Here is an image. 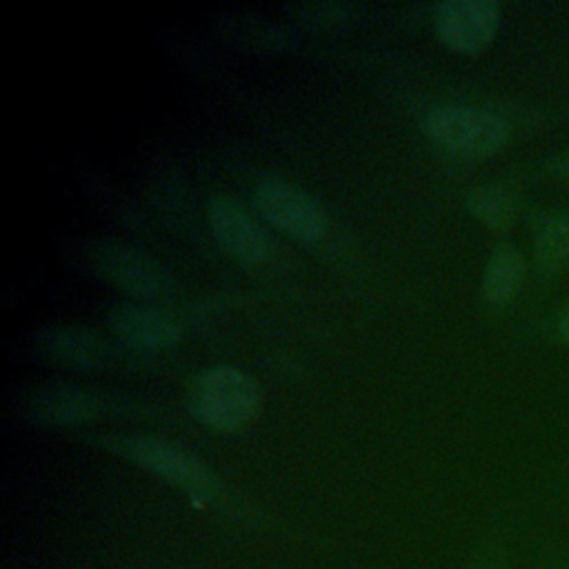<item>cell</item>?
Masks as SVG:
<instances>
[{
    "label": "cell",
    "instance_id": "cell-1",
    "mask_svg": "<svg viewBox=\"0 0 569 569\" xmlns=\"http://www.w3.org/2000/svg\"><path fill=\"white\" fill-rule=\"evenodd\" d=\"M260 405L256 380L236 367L200 371L189 387L191 413L216 431H233L244 425Z\"/></svg>",
    "mask_w": 569,
    "mask_h": 569
},
{
    "label": "cell",
    "instance_id": "cell-2",
    "mask_svg": "<svg viewBox=\"0 0 569 569\" xmlns=\"http://www.w3.org/2000/svg\"><path fill=\"white\" fill-rule=\"evenodd\" d=\"M422 129L438 147L467 158L493 156L509 140L502 116L471 104L433 107L425 113Z\"/></svg>",
    "mask_w": 569,
    "mask_h": 569
},
{
    "label": "cell",
    "instance_id": "cell-3",
    "mask_svg": "<svg viewBox=\"0 0 569 569\" xmlns=\"http://www.w3.org/2000/svg\"><path fill=\"white\" fill-rule=\"evenodd\" d=\"M82 258L93 273L136 298H158L169 289V273L164 267L124 242L87 240L82 244Z\"/></svg>",
    "mask_w": 569,
    "mask_h": 569
},
{
    "label": "cell",
    "instance_id": "cell-4",
    "mask_svg": "<svg viewBox=\"0 0 569 569\" xmlns=\"http://www.w3.org/2000/svg\"><path fill=\"white\" fill-rule=\"evenodd\" d=\"M36 353L58 367L76 371H107L118 360L116 347L80 325H47L33 333Z\"/></svg>",
    "mask_w": 569,
    "mask_h": 569
},
{
    "label": "cell",
    "instance_id": "cell-5",
    "mask_svg": "<svg viewBox=\"0 0 569 569\" xmlns=\"http://www.w3.org/2000/svg\"><path fill=\"white\" fill-rule=\"evenodd\" d=\"M253 200L271 224L300 240H316L329 227L322 207L309 193L284 180H262L253 191Z\"/></svg>",
    "mask_w": 569,
    "mask_h": 569
},
{
    "label": "cell",
    "instance_id": "cell-6",
    "mask_svg": "<svg viewBox=\"0 0 569 569\" xmlns=\"http://www.w3.org/2000/svg\"><path fill=\"white\" fill-rule=\"evenodd\" d=\"M209 222L222 249L244 264L271 258L273 238L258 224L249 209L233 196H218L209 204Z\"/></svg>",
    "mask_w": 569,
    "mask_h": 569
},
{
    "label": "cell",
    "instance_id": "cell-7",
    "mask_svg": "<svg viewBox=\"0 0 569 569\" xmlns=\"http://www.w3.org/2000/svg\"><path fill=\"white\" fill-rule=\"evenodd\" d=\"M440 40L460 53L482 51L500 27V7L493 0H447L433 16Z\"/></svg>",
    "mask_w": 569,
    "mask_h": 569
},
{
    "label": "cell",
    "instance_id": "cell-8",
    "mask_svg": "<svg viewBox=\"0 0 569 569\" xmlns=\"http://www.w3.org/2000/svg\"><path fill=\"white\" fill-rule=\"evenodd\" d=\"M111 447L169 482L182 485L191 491H204L209 487V473L202 462L173 442L158 438H124Z\"/></svg>",
    "mask_w": 569,
    "mask_h": 569
},
{
    "label": "cell",
    "instance_id": "cell-9",
    "mask_svg": "<svg viewBox=\"0 0 569 569\" xmlns=\"http://www.w3.org/2000/svg\"><path fill=\"white\" fill-rule=\"evenodd\" d=\"M109 325L127 345L167 349L180 340V325L162 309L142 302H122L109 311Z\"/></svg>",
    "mask_w": 569,
    "mask_h": 569
},
{
    "label": "cell",
    "instance_id": "cell-10",
    "mask_svg": "<svg viewBox=\"0 0 569 569\" xmlns=\"http://www.w3.org/2000/svg\"><path fill=\"white\" fill-rule=\"evenodd\" d=\"M100 400L96 393L73 385H49L38 389L29 402L27 413L40 425L73 427L96 418Z\"/></svg>",
    "mask_w": 569,
    "mask_h": 569
},
{
    "label": "cell",
    "instance_id": "cell-11",
    "mask_svg": "<svg viewBox=\"0 0 569 569\" xmlns=\"http://www.w3.org/2000/svg\"><path fill=\"white\" fill-rule=\"evenodd\" d=\"M213 27L224 40L258 53L287 51L293 38L284 24L271 20L269 16L247 11L218 13L213 18Z\"/></svg>",
    "mask_w": 569,
    "mask_h": 569
},
{
    "label": "cell",
    "instance_id": "cell-12",
    "mask_svg": "<svg viewBox=\"0 0 569 569\" xmlns=\"http://www.w3.org/2000/svg\"><path fill=\"white\" fill-rule=\"evenodd\" d=\"M522 278H525V260L520 251L513 244L502 242L493 247V251L489 253V260L482 273V284H480L482 298L489 305H505L520 289Z\"/></svg>",
    "mask_w": 569,
    "mask_h": 569
},
{
    "label": "cell",
    "instance_id": "cell-13",
    "mask_svg": "<svg viewBox=\"0 0 569 569\" xmlns=\"http://www.w3.org/2000/svg\"><path fill=\"white\" fill-rule=\"evenodd\" d=\"M533 262L538 271L553 273L569 262V218H545L533 236Z\"/></svg>",
    "mask_w": 569,
    "mask_h": 569
},
{
    "label": "cell",
    "instance_id": "cell-14",
    "mask_svg": "<svg viewBox=\"0 0 569 569\" xmlns=\"http://www.w3.org/2000/svg\"><path fill=\"white\" fill-rule=\"evenodd\" d=\"M467 209L487 227H507L516 216V200L500 184H480L469 191Z\"/></svg>",
    "mask_w": 569,
    "mask_h": 569
},
{
    "label": "cell",
    "instance_id": "cell-15",
    "mask_svg": "<svg viewBox=\"0 0 569 569\" xmlns=\"http://www.w3.org/2000/svg\"><path fill=\"white\" fill-rule=\"evenodd\" d=\"M351 4L347 2H331V0H325V2H296V4H289L287 11L302 20V22H309V24H333V22H340L347 18Z\"/></svg>",
    "mask_w": 569,
    "mask_h": 569
},
{
    "label": "cell",
    "instance_id": "cell-16",
    "mask_svg": "<svg viewBox=\"0 0 569 569\" xmlns=\"http://www.w3.org/2000/svg\"><path fill=\"white\" fill-rule=\"evenodd\" d=\"M558 333H560V338L569 345V307L562 311V316H560V320H558Z\"/></svg>",
    "mask_w": 569,
    "mask_h": 569
},
{
    "label": "cell",
    "instance_id": "cell-17",
    "mask_svg": "<svg viewBox=\"0 0 569 569\" xmlns=\"http://www.w3.org/2000/svg\"><path fill=\"white\" fill-rule=\"evenodd\" d=\"M556 169H558V173H560V176L569 178V153H565L562 158H558V162H556Z\"/></svg>",
    "mask_w": 569,
    "mask_h": 569
},
{
    "label": "cell",
    "instance_id": "cell-18",
    "mask_svg": "<svg viewBox=\"0 0 569 569\" xmlns=\"http://www.w3.org/2000/svg\"><path fill=\"white\" fill-rule=\"evenodd\" d=\"M562 569H569V562H567V565H565V567H562Z\"/></svg>",
    "mask_w": 569,
    "mask_h": 569
}]
</instances>
